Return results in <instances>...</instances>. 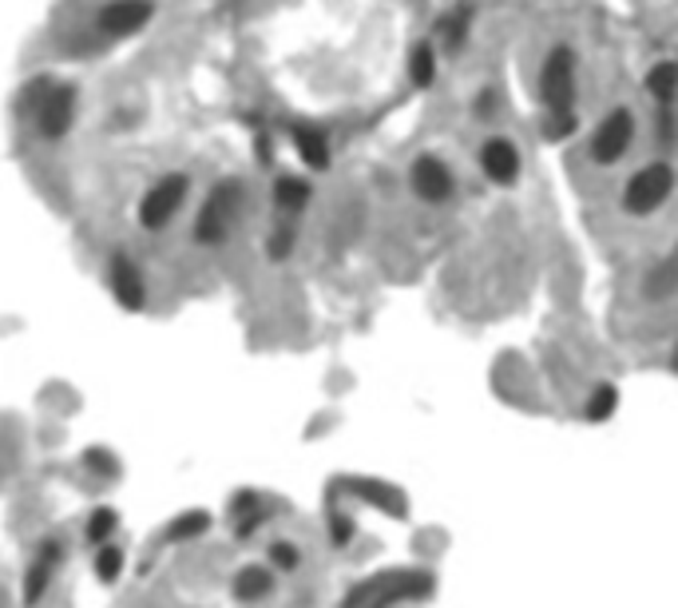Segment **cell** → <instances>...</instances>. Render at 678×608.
<instances>
[{
  "label": "cell",
  "mask_w": 678,
  "mask_h": 608,
  "mask_svg": "<svg viewBox=\"0 0 678 608\" xmlns=\"http://www.w3.org/2000/svg\"><path fill=\"white\" fill-rule=\"evenodd\" d=\"M24 111L36 124L40 140L60 143L72 131V124H76L79 92L72 84H52L49 76H36L29 84V92H24Z\"/></svg>",
  "instance_id": "obj_1"
},
{
  "label": "cell",
  "mask_w": 678,
  "mask_h": 608,
  "mask_svg": "<svg viewBox=\"0 0 678 608\" xmlns=\"http://www.w3.org/2000/svg\"><path fill=\"white\" fill-rule=\"evenodd\" d=\"M243 200H246V191L238 180H223L211 188V195L203 200V207H198V215H195V243L198 247H218V243L235 231Z\"/></svg>",
  "instance_id": "obj_2"
},
{
  "label": "cell",
  "mask_w": 678,
  "mask_h": 608,
  "mask_svg": "<svg viewBox=\"0 0 678 608\" xmlns=\"http://www.w3.org/2000/svg\"><path fill=\"white\" fill-rule=\"evenodd\" d=\"M575 52L568 44H556V49L544 56L540 64V104L551 116H575V96H580V81H575Z\"/></svg>",
  "instance_id": "obj_3"
},
{
  "label": "cell",
  "mask_w": 678,
  "mask_h": 608,
  "mask_svg": "<svg viewBox=\"0 0 678 608\" xmlns=\"http://www.w3.org/2000/svg\"><path fill=\"white\" fill-rule=\"evenodd\" d=\"M187 195H191V180L183 171H168V175H159L148 191H143V200H139V227L143 231H163L179 220V211L187 207Z\"/></svg>",
  "instance_id": "obj_4"
},
{
  "label": "cell",
  "mask_w": 678,
  "mask_h": 608,
  "mask_svg": "<svg viewBox=\"0 0 678 608\" xmlns=\"http://www.w3.org/2000/svg\"><path fill=\"white\" fill-rule=\"evenodd\" d=\"M670 195H675V168L655 160L627 180V188H623V211L635 215V220H643V215H655Z\"/></svg>",
  "instance_id": "obj_5"
},
{
  "label": "cell",
  "mask_w": 678,
  "mask_h": 608,
  "mask_svg": "<svg viewBox=\"0 0 678 608\" xmlns=\"http://www.w3.org/2000/svg\"><path fill=\"white\" fill-rule=\"evenodd\" d=\"M631 143H635V116H631V108H611L600 128L591 131L588 151L600 168H615L631 151Z\"/></svg>",
  "instance_id": "obj_6"
},
{
  "label": "cell",
  "mask_w": 678,
  "mask_h": 608,
  "mask_svg": "<svg viewBox=\"0 0 678 608\" xmlns=\"http://www.w3.org/2000/svg\"><path fill=\"white\" fill-rule=\"evenodd\" d=\"M155 21V0H108L96 12V32L104 41H128Z\"/></svg>",
  "instance_id": "obj_7"
},
{
  "label": "cell",
  "mask_w": 678,
  "mask_h": 608,
  "mask_svg": "<svg viewBox=\"0 0 678 608\" xmlns=\"http://www.w3.org/2000/svg\"><path fill=\"white\" fill-rule=\"evenodd\" d=\"M409 188L429 207H444L456 195V175L441 156H417L413 168H409Z\"/></svg>",
  "instance_id": "obj_8"
},
{
  "label": "cell",
  "mask_w": 678,
  "mask_h": 608,
  "mask_svg": "<svg viewBox=\"0 0 678 608\" xmlns=\"http://www.w3.org/2000/svg\"><path fill=\"white\" fill-rule=\"evenodd\" d=\"M108 287L123 310H143V302H148L143 270H139V263L131 259V255H123V250H116L108 263Z\"/></svg>",
  "instance_id": "obj_9"
},
{
  "label": "cell",
  "mask_w": 678,
  "mask_h": 608,
  "mask_svg": "<svg viewBox=\"0 0 678 608\" xmlns=\"http://www.w3.org/2000/svg\"><path fill=\"white\" fill-rule=\"evenodd\" d=\"M481 171H484V180L496 183V188H516V183H520V171H524L516 143L504 140V136H492V140H484Z\"/></svg>",
  "instance_id": "obj_10"
},
{
  "label": "cell",
  "mask_w": 678,
  "mask_h": 608,
  "mask_svg": "<svg viewBox=\"0 0 678 608\" xmlns=\"http://www.w3.org/2000/svg\"><path fill=\"white\" fill-rule=\"evenodd\" d=\"M60 541H44V545L36 548V557L29 561V573H24V605H40L44 600V593H49L52 577H56L60 568Z\"/></svg>",
  "instance_id": "obj_11"
},
{
  "label": "cell",
  "mask_w": 678,
  "mask_h": 608,
  "mask_svg": "<svg viewBox=\"0 0 678 608\" xmlns=\"http://www.w3.org/2000/svg\"><path fill=\"white\" fill-rule=\"evenodd\" d=\"M290 143H294L298 160L310 171H325L334 163V151H330V136L314 124H290Z\"/></svg>",
  "instance_id": "obj_12"
},
{
  "label": "cell",
  "mask_w": 678,
  "mask_h": 608,
  "mask_svg": "<svg viewBox=\"0 0 678 608\" xmlns=\"http://www.w3.org/2000/svg\"><path fill=\"white\" fill-rule=\"evenodd\" d=\"M310 200H314V188L302 175H278L275 180V207L282 215H302L310 207Z\"/></svg>",
  "instance_id": "obj_13"
},
{
  "label": "cell",
  "mask_w": 678,
  "mask_h": 608,
  "mask_svg": "<svg viewBox=\"0 0 678 608\" xmlns=\"http://www.w3.org/2000/svg\"><path fill=\"white\" fill-rule=\"evenodd\" d=\"M643 88H647V96L659 104L663 111H670V104L678 100V64L675 61H659L655 68L647 72Z\"/></svg>",
  "instance_id": "obj_14"
},
{
  "label": "cell",
  "mask_w": 678,
  "mask_h": 608,
  "mask_svg": "<svg viewBox=\"0 0 678 608\" xmlns=\"http://www.w3.org/2000/svg\"><path fill=\"white\" fill-rule=\"evenodd\" d=\"M675 290H678V247L670 250L667 259H663L659 267L647 275V282H643V295H647V299H655V302L670 299Z\"/></svg>",
  "instance_id": "obj_15"
},
{
  "label": "cell",
  "mask_w": 678,
  "mask_h": 608,
  "mask_svg": "<svg viewBox=\"0 0 678 608\" xmlns=\"http://www.w3.org/2000/svg\"><path fill=\"white\" fill-rule=\"evenodd\" d=\"M409 81L413 88H433L437 81V49L429 41H417L409 52Z\"/></svg>",
  "instance_id": "obj_16"
},
{
  "label": "cell",
  "mask_w": 678,
  "mask_h": 608,
  "mask_svg": "<svg viewBox=\"0 0 678 608\" xmlns=\"http://www.w3.org/2000/svg\"><path fill=\"white\" fill-rule=\"evenodd\" d=\"M270 588H275V577H270L266 568H258V565L243 568V573L235 577V597L238 600H262Z\"/></svg>",
  "instance_id": "obj_17"
},
{
  "label": "cell",
  "mask_w": 678,
  "mask_h": 608,
  "mask_svg": "<svg viewBox=\"0 0 678 608\" xmlns=\"http://www.w3.org/2000/svg\"><path fill=\"white\" fill-rule=\"evenodd\" d=\"M615 409H620V390L603 382V386L591 390V398L583 402V418L588 422H607Z\"/></svg>",
  "instance_id": "obj_18"
},
{
  "label": "cell",
  "mask_w": 678,
  "mask_h": 608,
  "mask_svg": "<svg viewBox=\"0 0 678 608\" xmlns=\"http://www.w3.org/2000/svg\"><path fill=\"white\" fill-rule=\"evenodd\" d=\"M207 525H211V518L203 513V509H195V513H183V518L171 521V529L163 533V537L168 541H191V537H198V533H207Z\"/></svg>",
  "instance_id": "obj_19"
},
{
  "label": "cell",
  "mask_w": 678,
  "mask_h": 608,
  "mask_svg": "<svg viewBox=\"0 0 678 608\" xmlns=\"http://www.w3.org/2000/svg\"><path fill=\"white\" fill-rule=\"evenodd\" d=\"M469 24H472V17L469 12H449V21L441 24V36H444V49L449 52H461L464 49V41H469Z\"/></svg>",
  "instance_id": "obj_20"
},
{
  "label": "cell",
  "mask_w": 678,
  "mask_h": 608,
  "mask_svg": "<svg viewBox=\"0 0 678 608\" xmlns=\"http://www.w3.org/2000/svg\"><path fill=\"white\" fill-rule=\"evenodd\" d=\"M575 128H580V116H551V111H544L540 136L548 143H560V140H568V136H575Z\"/></svg>",
  "instance_id": "obj_21"
},
{
  "label": "cell",
  "mask_w": 678,
  "mask_h": 608,
  "mask_svg": "<svg viewBox=\"0 0 678 608\" xmlns=\"http://www.w3.org/2000/svg\"><path fill=\"white\" fill-rule=\"evenodd\" d=\"M119 573H123V548L104 545L96 553V577L104 580V585H111V580H119Z\"/></svg>",
  "instance_id": "obj_22"
},
{
  "label": "cell",
  "mask_w": 678,
  "mask_h": 608,
  "mask_svg": "<svg viewBox=\"0 0 678 608\" xmlns=\"http://www.w3.org/2000/svg\"><path fill=\"white\" fill-rule=\"evenodd\" d=\"M116 525H119L116 509H96V513L88 518V541H92V545H104V541L116 533Z\"/></svg>",
  "instance_id": "obj_23"
},
{
  "label": "cell",
  "mask_w": 678,
  "mask_h": 608,
  "mask_svg": "<svg viewBox=\"0 0 678 608\" xmlns=\"http://www.w3.org/2000/svg\"><path fill=\"white\" fill-rule=\"evenodd\" d=\"M290 250H294V227H290V223H282V227H275L270 243H266V255H270L275 263H282Z\"/></svg>",
  "instance_id": "obj_24"
},
{
  "label": "cell",
  "mask_w": 678,
  "mask_h": 608,
  "mask_svg": "<svg viewBox=\"0 0 678 608\" xmlns=\"http://www.w3.org/2000/svg\"><path fill=\"white\" fill-rule=\"evenodd\" d=\"M334 525H330V541L334 545H349V537H354V518L349 513H334Z\"/></svg>",
  "instance_id": "obj_25"
},
{
  "label": "cell",
  "mask_w": 678,
  "mask_h": 608,
  "mask_svg": "<svg viewBox=\"0 0 678 608\" xmlns=\"http://www.w3.org/2000/svg\"><path fill=\"white\" fill-rule=\"evenodd\" d=\"M270 557H275L278 568H294L298 565V548L294 545H282V541H278V545H270Z\"/></svg>",
  "instance_id": "obj_26"
},
{
  "label": "cell",
  "mask_w": 678,
  "mask_h": 608,
  "mask_svg": "<svg viewBox=\"0 0 678 608\" xmlns=\"http://www.w3.org/2000/svg\"><path fill=\"white\" fill-rule=\"evenodd\" d=\"M88 466H96L104 478H116L119 473V466H111V458L104 454V449H88Z\"/></svg>",
  "instance_id": "obj_27"
},
{
  "label": "cell",
  "mask_w": 678,
  "mask_h": 608,
  "mask_svg": "<svg viewBox=\"0 0 678 608\" xmlns=\"http://www.w3.org/2000/svg\"><path fill=\"white\" fill-rule=\"evenodd\" d=\"M670 366H675V370H678V346H675V354H670Z\"/></svg>",
  "instance_id": "obj_28"
}]
</instances>
